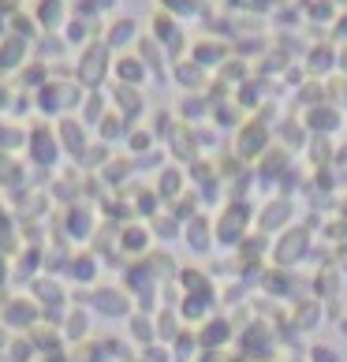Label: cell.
I'll return each mask as SVG.
<instances>
[{
	"label": "cell",
	"instance_id": "obj_1",
	"mask_svg": "<svg viewBox=\"0 0 347 362\" xmlns=\"http://www.w3.org/2000/svg\"><path fill=\"white\" fill-rule=\"evenodd\" d=\"M0 340H4V337H0Z\"/></svg>",
	"mask_w": 347,
	"mask_h": 362
}]
</instances>
